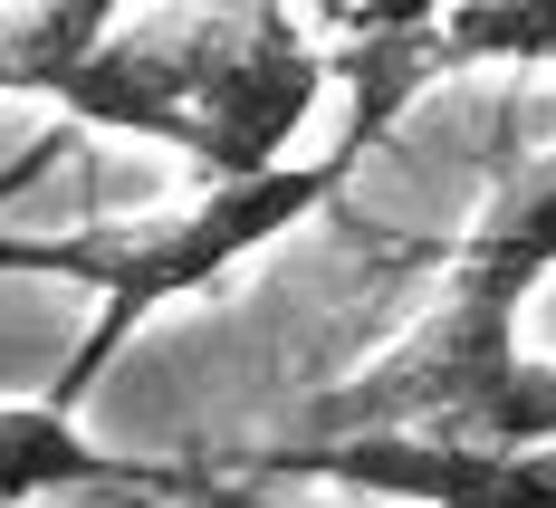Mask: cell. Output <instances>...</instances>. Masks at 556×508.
Listing matches in <instances>:
<instances>
[{"instance_id":"1","label":"cell","mask_w":556,"mask_h":508,"mask_svg":"<svg viewBox=\"0 0 556 508\" xmlns=\"http://www.w3.org/2000/svg\"><path fill=\"white\" fill-rule=\"evenodd\" d=\"M355 173H365V154L327 144V154H298L288 173L212 182V192H192V202H173V212H144V221H87V230H58V240H0V269H20V279H67V288L97 297V327L67 355V374L49 384V403L77 412V403L97 394V374L135 345L144 317H164L192 288L230 279L240 259H260V250L288 240L307 212H327Z\"/></svg>"},{"instance_id":"2","label":"cell","mask_w":556,"mask_h":508,"mask_svg":"<svg viewBox=\"0 0 556 508\" xmlns=\"http://www.w3.org/2000/svg\"><path fill=\"white\" fill-rule=\"evenodd\" d=\"M518 317L490 288L442 279L413 336H393L375 365L317 394L298 442H451V452H556V365L518 345Z\"/></svg>"},{"instance_id":"3","label":"cell","mask_w":556,"mask_h":508,"mask_svg":"<svg viewBox=\"0 0 556 508\" xmlns=\"http://www.w3.org/2000/svg\"><path fill=\"white\" fill-rule=\"evenodd\" d=\"M182 87V154L212 182L288 173V135L317 115L336 77V49H317L307 20L288 10H144Z\"/></svg>"},{"instance_id":"4","label":"cell","mask_w":556,"mask_h":508,"mask_svg":"<svg viewBox=\"0 0 556 508\" xmlns=\"http://www.w3.org/2000/svg\"><path fill=\"white\" fill-rule=\"evenodd\" d=\"M278 490H336L365 508H556V452H451V442H278L260 452Z\"/></svg>"},{"instance_id":"5","label":"cell","mask_w":556,"mask_h":508,"mask_svg":"<svg viewBox=\"0 0 556 508\" xmlns=\"http://www.w3.org/2000/svg\"><path fill=\"white\" fill-rule=\"evenodd\" d=\"M327 39H336V77H345V97H355L345 135H336L345 154H375L393 125L413 115V97H422V87L451 67V49H442V10H375V20L336 10Z\"/></svg>"},{"instance_id":"6","label":"cell","mask_w":556,"mask_h":508,"mask_svg":"<svg viewBox=\"0 0 556 508\" xmlns=\"http://www.w3.org/2000/svg\"><path fill=\"white\" fill-rule=\"evenodd\" d=\"M77 490H182V480L97 452V442L77 432V412H58L49 394L39 403H0V508L77 499Z\"/></svg>"},{"instance_id":"7","label":"cell","mask_w":556,"mask_h":508,"mask_svg":"<svg viewBox=\"0 0 556 508\" xmlns=\"http://www.w3.org/2000/svg\"><path fill=\"white\" fill-rule=\"evenodd\" d=\"M442 279H470V288H490V297H508V307H528V297L556 279V154L518 164L500 192L480 202V221L460 230V250H451Z\"/></svg>"},{"instance_id":"8","label":"cell","mask_w":556,"mask_h":508,"mask_svg":"<svg viewBox=\"0 0 556 508\" xmlns=\"http://www.w3.org/2000/svg\"><path fill=\"white\" fill-rule=\"evenodd\" d=\"M115 39V10L97 0H67V10H10L0 20V97H49Z\"/></svg>"},{"instance_id":"9","label":"cell","mask_w":556,"mask_h":508,"mask_svg":"<svg viewBox=\"0 0 556 508\" xmlns=\"http://www.w3.org/2000/svg\"><path fill=\"white\" fill-rule=\"evenodd\" d=\"M451 67H556V0H470L442 10Z\"/></svg>"},{"instance_id":"10","label":"cell","mask_w":556,"mask_h":508,"mask_svg":"<svg viewBox=\"0 0 556 508\" xmlns=\"http://www.w3.org/2000/svg\"><path fill=\"white\" fill-rule=\"evenodd\" d=\"M192 499L202 508H365V499H336V490H192Z\"/></svg>"}]
</instances>
